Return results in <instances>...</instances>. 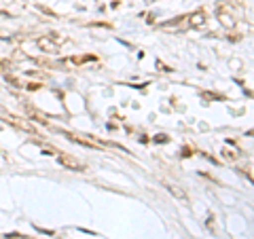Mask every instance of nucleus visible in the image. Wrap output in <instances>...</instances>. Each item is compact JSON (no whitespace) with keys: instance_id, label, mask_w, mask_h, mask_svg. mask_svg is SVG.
<instances>
[{"instance_id":"obj_1","label":"nucleus","mask_w":254,"mask_h":239,"mask_svg":"<svg viewBox=\"0 0 254 239\" xmlns=\"http://www.w3.org/2000/svg\"><path fill=\"white\" fill-rule=\"evenodd\" d=\"M58 161L64 165V167H70V170H74V172H83L85 167H83V163H78L76 159H70V157H58Z\"/></svg>"},{"instance_id":"obj_6","label":"nucleus","mask_w":254,"mask_h":239,"mask_svg":"<svg viewBox=\"0 0 254 239\" xmlns=\"http://www.w3.org/2000/svg\"><path fill=\"white\" fill-rule=\"evenodd\" d=\"M38 11H43V13H47V15H51V17H53V11H49V9H45V6H41V4H38Z\"/></svg>"},{"instance_id":"obj_5","label":"nucleus","mask_w":254,"mask_h":239,"mask_svg":"<svg viewBox=\"0 0 254 239\" xmlns=\"http://www.w3.org/2000/svg\"><path fill=\"white\" fill-rule=\"evenodd\" d=\"M220 21L225 23V26H229V28H233V19H231V15H225V13H220Z\"/></svg>"},{"instance_id":"obj_3","label":"nucleus","mask_w":254,"mask_h":239,"mask_svg":"<svg viewBox=\"0 0 254 239\" xmlns=\"http://www.w3.org/2000/svg\"><path fill=\"white\" fill-rule=\"evenodd\" d=\"M189 23H190V26H193V28H201L203 23H205V15H203V11H197V13L190 15Z\"/></svg>"},{"instance_id":"obj_4","label":"nucleus","mask_w":254,"mask_h":239,"mask_svg":"<svg viewBox=\"0 0 254 239\" xmlns=\"http://www.w3.org/2000/svg\"><path fill=\"white\" fill-rule=\"evenodd\" d=\"M168 190H170V193H172L174 197H178V199H182V201H187V195L182 193L180 188H176V186H168Z\"/></svg>"},{"instance_id":"obj_2","label":"nucleus","mask_w":254,"mask_h":239,"mask_svg":"<svg viewBox=\"0 0 254 239\" xmlns=\"http://www.w3.org/2000/svg\"><path fill=\"white\" fill-rule=\"evenodd\" d=\"M38 47L45 49L47 53H58V43L51 41V38H38Z\"/></svg>"}]
</instances>
